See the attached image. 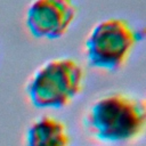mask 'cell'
Here are the masks:
<instances>
[{
	"instance_id": "obj_1",
	"label": "cell",
	"mask_w": 146,
	"mask_h": 146,
	"mask_svg": "<svg viewBox=\"0 0 146 146\" xmlns=\"http://www.w3.org/2000/svg\"><path fill=\"white\" fill-rule=\"evenodd\" d=\"M84 124L98 140L131 141L140 137L145 130L146 106L144 100L129 94H108L89 107Z\"/></svg>"
},
{
	"instance_id": "obj_2",
	"label": "cell",
	"mask_w": 146,
	"mask_h": 146,
	"mask_svg": "<svg viewBox=\"0 0 146 146\" xmlns=\"http://www.w3.org/2000/svg\"><path fill=\"white\" fill-rule=\"evenodd\" d=\"M84 71L73 58H55L40 66L30 79L26 92L39 108H62L82 91Z\"/></svg>"
},
{
	"instance_id": "obj_3",
	"label": "cell",
	"mask_w": 146,
	"mask_h": 146,
	"mask_svg": "<svg viewBox=\"0 0 146 146\" xmlns=\"http://www.w3.org/2000/svg\"><path fill=\"white\" fill-rule=\"evenodd\" d=\"M137 33L123 18L111 17L96 24L89 33L84 52L91 67L117 71L125 65L135 46Z\"/></svg>"
},
{
	"instance_id": "obj_4",
	"label": "cell",
	"mask_w": 146,
	"mask_h": 146,
	"mask_svg": "<svg viewBox=\"0 0 146 146\" xmlns=\"http://www.w3.org/2000/svg\"><path fill=\"white\" fill-rule=\"evenodd\" d=\"M78 14L73 0H34L26 11V26L38 39L55 40L68 31Z\"/></svg>"
},
{
	"instance_id": "obj_5",
	"label": "cell",
	"mask_w": 146,
	"mask_h": 146,
	"mask_svg": "<svg viewBox=\"0 0 146 146\" xmlns=\"http://www.w3.org/2000/svg\"><path fill=\"white\" fill-rule=\"evenodd\" d=\"M25 146H70L67 128L60 120L43 115L29 127Z\"/></svg>"
}]
</instances>
